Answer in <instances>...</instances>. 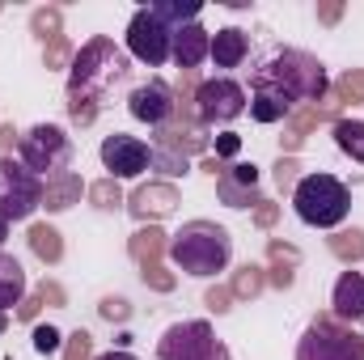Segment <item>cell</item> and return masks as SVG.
Masks as SVG:
<instances>
[{"label": "cell", "instance_id": "obj_1", "mask_svg": "<svg viewBox=\"0 0 364 360\" xmlns=\"http://www.w3.org/2000/svg\"><path fill=\"white\" fill-rule=\"evenodd\" d=\"M127 81V55L110 43V38H93L90 47L73 60V77H68V115L85 127L97 119V102L106 97L110 85Z\"/></svg>", "mask_w": 364, "mask_h": 360}, {"label": "cell", "instance_id": "obj_2", "mask_svg": "<svg viewBox=\"0 0 364 360\" xmlns=\"http://www.w3.org/2000/svg\"><path fill=\"white\" fill-rule=\"evenodd\" d=\"M250 85H255V93L284 97L288 106H296V102H322V93H326V68L314 55H305V51L279 47V51H272L255 68Z\"/></svg>", "mask_w": 364, "mask_h": 360}, {"label": "cell", "instance_id": "obj_3", "mask_svg": "<svg viewBox=\"0 0 364 360\" xmlns=\"http://www.w3.org/2000/svg\"><path fill=\"white\" fill-rule=\"evenodd\" d=\"M170 259L174 268L195 275V280H208V275H220L233 259V238L212 225V221H186L178 233L170 238Z\"/></svg>", "mask_w": 364, "mask_h": 360}, {"label": "cell", "instance_id": "obj_4", "mask_svg": "<svg viewBox=\"0 0 364 360\" xmlns=\"http://www.w3.org/2000/svg\"><path fill=\"white\" fill-rule=\"evenodd\" d=\"M292 208H296V216L305 225L335 229L352 212V191L335 179V174H305V179H296V186H292Z\"/></svg>", "mask_w": 364, "mask_h": 360}, {"label": "cell", "instance_id": "obj_5", "mask_svg": "<svg viewBox=\"0 0 364 360\" xmlns=\"http://www.w3.org/2000/svg\"><path fill=\"white\" fill-rule=\"evenodd\" d=\"M17 149H21V166L34 170L43 182L64 179L68 166H73V140H68L64 127H55V123H38V127H30V132L17 140Z\"/></svg>", "mask_w": 364, "mask_h": 360}, {"label": "cell", "instance_id": "obj_6", "mask_svg": "<svg viewBox=\"0 0 364 360\" xmlns=\"http://www.w3.org/2000/svg\"><path fill=\"white\" fill-rule=\"evenodd\" d=\"M43 195H47V182L38 179L34 170H26L13 157H0V216L9 225L34 216L43 208Z\"/></svg>", "mask_w": 364, "mask_h": 360}, {"label": "cell", "instance_id": "obj_7", "mask_svg": "<svg viewBox=\"0 0 364 360\" xmlns=\"http://www.w3.org/2000/svg\"><path fill=\"white\" fill-rule=\"evenodd\" d=\"M157 360H229V348L216 339L208 322H174L157 339Z\"/></svg>", "mask_w": 364, "mask_h": 360}, {"label": "cell", "instance_id": "obj_8", "mask_svg": "<svg viewBox=\"0 0 364 360\" xmlns=\"http://www.w3.org/2000/svg\"><path fill=\"white\" fill-rule=\"evenodd\" d=\"M296 360H364V339L339 331L331 318H318V322L301 335Z\"/></svg>", "mask_w": 364, "mask_h": 360}, {"label": "cell", "instance_id": "obj_9", "mask_svg": "<svg viewBox=\"0 0 364 360\" xmlns=\"http://www.w3.org/2000/svg\"><path fill=\"white\" fill-rule=\"evenodd\" d=\"M246 90L237 85V81H229V77H216V81H203L199 90H195V119L203 123V127H212V123H233L237 115H246Z\"/></svg>", "mask_w": 364, "mask_h": 360}, {"label": "cell", "instance_id": "obj_10", "mask_svg": "<svg viewBox=\"0 0 364 360\" xmlns=\"http://www.w3.org/2000/svg\"><path fill=\"white\" fill-rule=\"evenodd\" d=\"M170 43H174V30L161 26V17H157L153 9H140V13L132 17V26H127V51H132L140 64L161 68V64L170 60Z\"/></svg>", "mask_w": 364, "mask_h": 360}, {"label": "cell", "instance_id": "obj_11", "mask_svg": "<svg viewBox=\"0 0 364 360\" xmlns=\"http://www.w3.org/2000/svg\"><path fill=\"white\" fill-rule=\"evenodd\" d=\"M102 166L110 179H140L144 170H153V149L127 132H114L102 140Z\"/></svg>", "mask_w": 364, "mask_h": 360}, {"label": "cell", "instance_id": "obj_12", "mask_svg": "<svg viewBox=\"0 0 364 360\" xmlns=\"http://www.w3.org/2000/svg\"><path fill=\"white\" fill-rule=\"evenodd\" d=\"M127 110H132V119H140V123H149L157 132V127H166L178 115V93L170 90L161 77H149L144 85H136L127 93Z\"/></svg>", "mask_w": 364, "mask_h": 360}, {"label": "cell", "instance_id": "obj_13", "mask_svg": "<svg viewBox=\"0 0 364 360\" xmlns=\"http://www.w3.org/2000/svg\"><path fill=\"white\" fill-rule=\"evenodd\" d=\"M216 195L225 208H250L259 199V166H225L216 174Z\"/></svg>", "mask_w": 364, "mask_h": 360}, {"label": "cell", "instance_id": "obj_14", "mask_svg": "<svg viewBox=\"0 0 364 360\" xmlns=\"http://www.w3.org/2000/svg\"><path fill=\"white\" fill-rule=\"evenodd\" d=\"M208 51H212V34H208L199 21H191V26L174 30V43H170V60L178 64L182 73L199 68V64L208 60Z\"/></svg>", "mask_w": 364, "mask_h": 360}, {"label": "cell", "instance_id": "obj_15", "mask_svg": "<svg viewBox=\"0 0 364 360\" xmlns=\"http://www.w3.org/2000/svg\"><path fill=\"white\" fill-rule=\"evenodd\" d=\"M331 305H335V318H343V322H360L364 318V271H343V275L335 280V297H331Z\"/></svg>", "mask_w": 364, "mask_h": 360}, {"label": "cell", "instance_id": "obj_16", "mask_svg": "<svg viewBox=\"0 0 364 360\" xmlns=\"http://www.w3.org/2000/svg\"><path fill=\"white\" fill-rule=\"evenodd\" d=\"M246 51H250V43H246V34L237 30V26H225V30H216L212 34V60H216V68H237L242 60H246Z\"/></svg>", "mask_w": 364, "mask_h": 360}, {"label": "cell", "instance_id": "obj_17", "mask_svg": "<svg viewBox=\"0 0 364 360\" xmlns=\"http://www.w3.org/2000/svg\"><path fill=\"white\" fill-rule=\"evenodd\" d=\"M26 297V271L13 255H0V309L9 314V305H21Z\"/></svg>", "mask_w": 364, "mask_h": 360}, {"label": "cell", "instance_id": "obj_18", "mask_svg": "<svg viewBox=\"0 0 364 360\" xmlns=\"http://www.w3.org/2000/svg\"><path fill=\"white\" fill-rule=\"evenodd\" d=\"M157 17H161V26H170V30H182V26H191L195 17H199V0H157V4H149Z\"/></svg>", "mask_w": 364, "mask_h": 360}, {"label": "cell", "instance_id": "obj_19", "mask_svg": "<svg viewBox=\"0 0 364 360\" xmlns=\"http://www.w3.org/2000/svg\"><path fill=\"white\" fill-rule=\"evenodd\" d=\"M170 208H174V191H170V186H144V191L132 199V212H136V216H149V212L161 216V212H170Z\"/></svg>", "mask_w": 364, "mask_h": 360}, {"label": "cell", "instance_id": "obj_20", "mask_svg": "<svg viewBox=\"0 0 364 360\" xmlns=\"http://www.w3.org/2000/svg\"><path fill=\"white\" fill-rule=\"evenodd\" d=\"M81 195V179L77 174H64V179L47 182V195H43V203L51 208V212H64V208H73V199Z\"/></svg>", "mask_w": 364, "mask_h": 360}, {"label": "cell", "instance_id": "obj_21", "mask_svg": "<svg viewBox=\"0 0 364 360\" xmlns=\"http://www.w3.org/2000/svg\"><path fill=\"white\" fill-rule=\"evenodd\" d=\"M335 144H339L352 162H364V123L339 119V123H335Z\"/></svg>", "mask_w": 364, "mask_h": 360}, {"label": "cell", "instance_id": "obj_22", "mask_svg": "<svg viewBox=\"0 0 364 360\" xmlns=\"http://www.w3.org/2000/svg\"><path fill=\"white\" fill-rule=\"evenodd\" d=\"M250 115H255L259 123H279V119L292 115V106H288L284 97H275V93H255V97H250Z\"/></svg>", "mask_w": 364, "mask_h": 360}, {"label": "cell", "instance_id": "obj_23", "mask_svg": "<svg viewBox=\"0 0 364 360\" xmlns=\"http://www.w3.org/2000/svg\"><path fill=\"white\" fill-rule=\"evenodd\" d=\"M30 246H34V255H38V259H47V263H55V259L64 255L60 233H55V229H47V225H34V229H30Z\"/></svg>", "mask_w": 364, "mask_h": 360}, {"label": "cell", "instance_id": "obj_24", "mask_svg": "<svg viewBox=\"0 0 364 360\" xmlns=\"http://www.w3.org/2000/svg\"><path fill=\"white\" fill-rule=\"evenodd\" d=\"M153 166H157L161 174H170V179L186 174V157H178V153H166V149H153Z\"/></svg>", "mask_w": 364, "mask_h": 360}, {"label": "cell", "instance_id": "obj_25", "mask_svg": "<svg viewBox=\"0 0 364 360\" xmlns=\"http://www.w3.org/2000/svg\"><path fill=\"white\" fill-rule=\"evenodd\" d=\"M34 34H38V38H60V13H55V9L34 13Z\"/></svg>", "mask_w": 364, "mask_h": 360}, {"label": "cell", "instance_id": "obj_26", "mask_svg": "<svg viewBox=\"0 0 364 360\" xmlns=\"http://www.w3.org/2000/svg\"><path fill=\"white\" fill-rule=\"evenodd\" d=\"M335 250H339V255H352V259H356V255H364V233H360V229H352V233L335 238Z\"/></svg>", "mask_w": 364, "mask_h": 360}, {"label": "cell", "instance_id": "obj_27", "mask_svg": "<svg viewBox=\"0 0 364 360\" xmlns=\"http://www.w3.org/2000/svg\"><path fill=\"white\" fill-rule=\"evenodd\" d=\"M34 348H38L43 356L55 352V348H60V331H55V327H38V331H34Z\"/></svg>", "mask_w": 364, "mask_h": 360}, {"label": "cell", "instance_id": "obj_28", "mask_svg": "<svg viewBox=\"0 0 364 360\" xmlns=\"http://www.w3.org/2000/svg\"><path fill=\"white\" fill-rule=\"evenodd\" d=\"M275 182H279V186H296V166H292V162H279V166H275Z\"/></svg>", "mask_w": 364, "mask_h": 360}, {"label": "cell", "instance_id": "obj_29", "mask_svg": "<svg viewBox=\"0 0 364 360\" xmlns=\"http://www.w3.org/2000/svg\"><path fill=\"white\" fill-rule=\"evenodd\" d=\"M237 149H242V140H237V136H220V140H216V157H233Z\"/></svg>", "mask_w": 364, "mask_h": 360}, {"label": "cell", "instance_id": "obj_30", "mask_svg": "<svg viewBox=\"0 0 364 360\" xmlns=\"http://www.w3.org/2000/svg\"><path fill=\"white\" fill-rule=\"evenodd\" d=\"M85 352H90V335H85V331H77V335H73V356H68V360H85Z\"/></svg>", "mask_w": 364, "mask_h": 360}, {"label": "cell", "instance_id": "obj_31", "mask_svg": "<svg viewBox=\"0 0 364 360\" xmlns=\"http://www.w3.org/2000/svg\"><path fill=\"white\" fill-rule=\"evenodd\" d=\"M102 314L106 318H127V301H102Z\"/></svg>", "mask_w": 364, "mask_h": 360}, {"label": "cell", "instance_id": "obj_32", "mask_svg": "<svg viewBox=\"0 0 364 360\" xmlns=\"http://www.w3.org/2000/svg\"><path fill=\"white\" fill-rule=\"evenodd\" d=\"M259 288V275H255V268H246V275L237 280V292H255Z\"/></svg>", "mask_w": 364, "mask_h": 360}, {"label": "cell", "instance_id": "obj_33", "mask_svg": "<svg viewBox=\"0 0 364 360\" xmlns=\"http://www.w3.org/2000/svg\"><path fill=\"white\" fill-rule=\"evenodd\" d=\"M208 305H212L216 314H225V309H229V297H225V292H212V297H208Z\"/></svg>", "mask_w": 364, "mask_h": 360}, {"label": "cell", "instance_id": "obj_34", "mask_svg": "<svg viewBox=\"0 0 364 360\" xmlns=\"http://www.w3.org/2000/svg\"><path fill=\"white\" fill-rule=\"evenodd\" d=\"M64 55H68V47H64V43H60V38H55V47H51V51H47V60H51V64H60V60H64Z\"/></svg>", "mask_w": 364, "mask_h": 360}, {"label": "cell", "instance_id": "obj_35", "mask_svg": "<svg viewBox=\"0 0 364 360\" xmlns=\"http://www.w3.org/2000/svg\"><path fill=\"white\" fill-rule=\"evenodd\" d=\"M97 360H136V356H132V352H123V348H119V352H106V356H97Z\"/></svg>", "mask_w": 364, "mask_h": 360}, {"label": "cell", "instance_id": "obj_36", "mask_svg": "<svg viewBox=\"0 0 364 360\" xmlns=\"http://www.w3.org/2000/svg\"><path fill=\"white\" fill-rule=\"evenodd\" d=\"M4 242H9V221L0 216V255H4Z\"/></svg>", "mask_w": 364, "mask_h": 360}, {"label": "cell", "instance_id": "obj_37", "mask_svg": "<svg viewBox=\"0 0 364 360\" xmlns=\"http://www.w3.org/2000/svg\"><path fill=\"white\" fill-rule=\"evenodd\" d=\"M4 331H9V314L0 309V335H4Z\"/></svg>", "mask_w": 364, "mask_h": 360}]
</instances>
